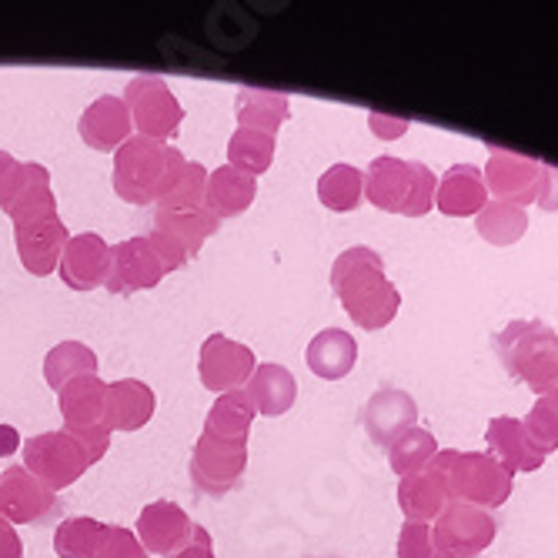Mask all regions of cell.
<instances>
[{"label":"cell","instance_id":"cell-1","mask_svg":"<svg viewBox=\"0 0 558 558\" xmlns=\"http://www.w3.org/2000/svg\"><path fill=\"white\" fill-rule=\"evenodd\" d=\"M331 291L338 294L344 315L362 331L391 325L401 308V294L385 275V258L368 244H354L335 258Z\"/></svg>","mask_w":558,"mask_h":558},{"label":"cell","instance_id":"cell-2","mask_svg":"<svg viewBox=\"0 0 558 558\" xmlns=\"http://www.w3.org/2000/svg\"><path fill=\"white\" fill-rule=\"evenodd\" d=\"M187 161L178 147H165L131 134L114 150V191L128 205H158V201L181 181Z\"/></svg>","mask_w":558,"mask_h":558},{"label":"cell","instance_id":"cell-3","mask_svg":"<svg viewBox=\"0 0 558 558\" xmlns=\"http://www.w3.org/2000/svg\"><path fill=\"white\" fill-rule=\"evenodd\" d=\"M498 362L512 381H522L538 398L558 385V335L545 322H512L492 341Z\"/></svg>","mask_w":558,"mask_h":558},{"label":"cell","instance_id":"cell-4","mask_svg":"<svg viewBox=\"0 0 558 558\" xmlns=\"http://www.w3.org/2000/svg\"><path fill=\"white\" fill-rule=\"evenodd\" d=\"M438 178L422 161H401L381 155L365 171V197L378 211L404 215V218H425L435 208Z\"/></svg>","mask_w":558,"mask_h":558},{"label":"cell","instance_id":"cell-5","mask_svg":"<svg viewBox=\"0 0 558 558\" xmlns=\"http://www.w3.org/2000/svg\"><path fill=\"white\" fill-rule=\"evenodd\" d=\"M432 465L445 475L451 501H465V505H475V509L495 512L512 498L515 475L505 469L498 459H492L488 451L445 448V451L435 454Z\"/></svg>","mask_w":558,"mask_h":558},{"label":"cell","instance_id":"cell-6","mask_svg":"<svg viewBox=\"0 0 558 558\" xmlns=\"http://www.w3.org/2000/svg\"><path fill=\"white\" fill-rule=\"evenodd\" d=\"M221 228V221L208 208H194V211H155V228H150L147 241L155 244L158 258L165 271L184 268L205 241Z\"/></svg>","mask_w":558,"mask_h":558},{"label":"cell","instance_id":"cell-7","mask_svg":"<svg viewBox=\"0 0 558 558\" xmlns=\"http://www.w3.org/2000/svg\"><path fill=\"white\" fill-rule=\"evenodd\" d=\"M124 105L131 111V124L147 141H174L184 121V108L161 77H134L124 87Z\"/></svg>","mask_w":558,"mask_h":558},{"label":"cell","instance_id":"cell-8","mask_svg":"<svg viewBox=\"0 0 558 558\" xmlns=\"http://www.w3.org/2000/svg\"><path fill=\"white\" fill-rule=\"evenodd\" d=\"M24 469L50 492L71 488L90 465L71 432H44L24 441Z\"/></svg>","mask_w":558,"mask_h":558},{"label":"cell","instance_id":"cell-9","mask_svg":"<svg viewBox=\"0 0 558 558\" xmlns=\"http://www.w3.org/2000/svg\"><path fill=\"white\" fill-rule=\"evenodd\" d=\"M495 515L465 501H448V509L432 525L435 545L445 558H478L495 542Z\"/></svg>","mask_w":558,"mask_h":558},{"label":"cell","instance_id":"cell-10","mask_svg":"<svg viewBox=\"0 0 558 558\" xmlns=\"http://www.w3.org/2000/svg\"><path fill=\"white\" fill-rule=\"evenodd\" d=\"M244 469H247V441H221L201 432L187 469L197 492L221 498L244 478Z\"/></svg>","mask_w":558,"mask_h":558},{"label":"cell","instance_id":"cell-11","mask_svg":"<svg viewBox=\"0 0 558 558\" xmlns=\"http://www.w3.org/2000/svg\"><path fill=\"white\" fill-rule=\"evenodd\" d=\"M255 368H258L255 351L241 341H231L228 335H208V341L201 344L197 375H201V385L215 395L244 391Z\"/></svg>","mask_w":558,"mask_h":558},{"label":"cell","instance_id":"cell-12","mask_svg":"<svg viewBox=\"0 0 558 558\" xmlns=\"http://www.w3.org/2000/svg\"><path fill=\"white\" fill-rule=\"evenodd\" d=\"M542 171L545 165L525 155H512L505 147H492L488 165H485V187L495 201H505V205L515 208H529L538 201V184H542Z\"/></svg>","mask_w":558,"mask_h":558},{"label":"cell","instance_id":"cell-13","mask_svg":"<svg viewBox=\"0 0 558 558\" xmlns=\"http://www.w3.org/2000/svg\"><path fill=\"white\" fill-rule=\"evenodd\" d=\"M61 515L58 492L44 488L24 465H14L0 475V519L11 525H40Z\"/></svg>","mask_w":558,"mask_h":558},{"label":"cell","instance_id":"cell-14","mask_svg":"<svg viewBox=\"0 0 558 558\" xmlns=\"http://www.w3.org/2000/svg\"><path fill=\"white\" fill-rule=\"evenodd\" d=\"M0 208L17 225H34L44 218H58V197L50 187V171L44 165H17V171L8 181V191L0 197Z\"/></svg>","mask_w":558,"mask_h":558},{"label":"cell","instance_id":"cell-15","mask_svg":"<svg viewBox=\"0 0 558 558\" xmlns=\"http://www.w3.org/2000/svg\"><path fill=\"white\" fill-rule=\"evenodd\" d=\"M165 265L158 258L155 244L144 238H128L121 244L111 247V271L105 288L111 294H137V291H150L165 281Z\"/></svg>","mask_w":558,"mask_h":558},{"label":"cell","instance_id":"cell-16","mask_svg":"<svg viewBox=\"0 0 558 558\" xmlns=\"http://www.w3.org/2000/svg\"><path fill=\"white\" fill-rule=\"evenodd\" d=\"M71 241V231L61 218H44L34 225H17L14 231V244H17V255L24 271L47 278L61 268V255Z\"/></svg>","mask_w":558,"mask_h":558},{"label":"cell","instance_id":"cell-17","mask_svg":"<svg viewBox=\"0 0 558 558\" xmlns=\"http://www.w3.org/2000/svg\"><path fill=\"white\" fill-rule=\"evenodd\" d=\"M194 522L178 501H150L137 515V542L147 555H165L171 558L191 542Z\"/></svg>","mask_w":558,"mask_h":558},{"label":"cell","instance_id":"cell-18","mask_svg":"<svg viewBox=\"0 0 558 558\" xmlns=\"http://www.w3.org/2000/svg\"><path fill=\"white\" fill-rule=\"evenodd\" d=\"M61 281L71 291H94L105 288L108 271H111V244L100 234H77L68 241L61 255Z\"/></svg>","mask_w":558,"mask_h":558},{"label":"cell","instance_id":"cell-19","mask_svg":"<svg viewBox=\"0 0 558 558\" xmlns=\"http://www.w3.org/2000/svg\"><path fill=\"white\" fill-rule=\"evenodd\" d=\"M365 432L375 445L388 448L398 435L415 428L418 422V404L409 391L401 388H381L368 398L365 412H362Z\"/></svg>","mask_w":558,"mask_h":558},{"label":"cell","instance_id":"cell-20","mask_svg":"<svg viewBox=\"0 0 558 558\" xmlns=\"http://www.w3.org/2000/svg\"><path fill=\"white\" fill-rule=\"evenodd\" d=\"M131 128L134 124L124 97H97L77 121V134L84 137V144L94 150H105V155L131 141Z\"/></svg>","mask_w":558,"mask_h":558},{"label":"cell","instance_id":"cell-21","mask_svg":"<svg viewBox=\"0 0 558 558\" xmlns=\"http://www.w3.org/2000/svg\"><path fill=\"white\" fill-rule=\"evenodd\" d=\"M485 441H488L492 459H498L512 475L515 472H538L545 465V454L535 448V441L529 438V432L519 418H509V415L492 418L485 428Z\"/></svg>","mask_w":558,"mask_h":558},{"label":"cell","instance_id":"cell-22","mask_svg":"<svg viewBox=\"0 0 558 558\" xmlns=\"http://www.w3.org/2000/svg\"><path fill=\"white\" fill-rule=\"evenodd\" d=\"M158 398L144 381L137 378H121L108 385V401H105V428L108 432H137L150 418H155Z\"/></svg>","mask_w":558,"mask_h":558},{"label":"cell","instance_id":"cell-23","mask_svg":"<svg viewBox=\"0 0 558 558\" xmlns=\"http://www.w3.org/2000/svg\"><path fill=\"white\" fill-rule=\"evenodd\" d=\"M485 205H488V187H485L482 168H475V165H454L438 181L435 208L445 218H472Z\"/></svg>","mask_w":558,"mask_h":558},{"label":"cell","instance_id":"cell-24","mask_svg":"<svg viewBox=\"0 0 558 558\" xmlns=\"http://www.w3.org/2000/svg\"><path fill=\"white\" fill-rule=\"evenodd\" d=\"M448 485H445V475L428 465L415 475H404L398 482V509L409 522H435L445 509H448Z\"/></svg>","mask_w":558,"mask_h":558},{"label":"cell","instance_id":"cell-25","mask_svg":"<svg viewBox=\"0 0 558 558\" xmlns=\"http://www.w3.org/2000/svg\"><path fill=\"white\" fill-rule=\"evenodd\" d=\"M304 362H308V368L318 378L338 381V378L351 375V368L359 365V341H354V335L344 328H325L312 338L308 351H304Z\"/></svg>","mask_w":558,"mask_h":558},{"label":"cell","instance_id":"cell-26","mask_svg":"<svg viewBox=\"0 0 558 558\" xmlns=\"http://www.w3.org/2000/svg\"><path fill=\"white\" fill-rule=\"evenodd\" d=\"M105 401H108V385L97 375L77 378L68 388H61L58 404L64 415V432H87L105 425Z\"/></svg>","mask_w":558,"mask_h":558},{"label":"cell","instance_id":"cell-27","mask_svg":"<svg viewBox=\"0 0 558 558\" xmlns=\"http://www.w3.org/2000/svg\"><path fill=\"white\" fill-rule=\"evenodd\" d=\"M258 197V178H247L234 171L231 165H221L218 171H208V187H205V208L225 221L244 215Z\"/></svg>","mask_w":558,"mask_h":558},{"label":"cell","instance_id":"cell-28","mask_svg":"<svg viewBox=\"0 0 558 558\" xmlns=\"http://www.w3.org/2000/svg\"><path fill=\"white\" fill-rule=\"evenodd\" d=\"M288 94L281 90H265V87H238L234 97V114H238V128L247 131H262L278 137L281 124L288 121Z\"/></svg>","mask_w":558,"mask_h":558},{"label":"cell","instance_id":"cell-29","mask_svg":"<svg viewBox=\"0 0 558 558\" xmlns=\"http://www.w3.org/2000/svg\"><path fill=\"white\" fill-rule=\"evenodd\" d=\"M247 398L255 404V412L265 418H281L291 412V404L298 398V381L284 365H258L255 375L247 381Z\"/></svg>","mask_w":558,"mask_h":558},{"label":"cell","instance_id":"cell-30","mask_svg":"<svg viewBox=\"0 0 558 558\" xmlns=\"http://www.w3.org/2000/svg\"><path fill=\"white\" fill-rule=\"evenodd\" d=\"M255 404H251L247 391H228L218 395L211 412L205 418V435L221 438V441H247L251 425H255Z\"/></svg>","mask_w":558,"mask_h":558},{"label":"cell","instance_id":"cell-31","mask_svg":"<svg viewBox=\"0 0 558 558\" xmlns=\"http://www.w3.org/2000/svg\"><path fill=\"white\" fill-rule=\"evenodd\" d=\"M97 368H100V362H97L94 348H87L81 341H61V344H54V348L47 351V359H44V381L54 388V391H61L71 381H77V378L97 375Z\"/></svg>","mask_w":558,"mask_h":558},{"label":"cell","instance_id":"cell-32","mask_svg":"<svg viewBox=\"0 0 558 558\" xmlns=\"http://www.w3.org/2000/svg\"><path fill=\"white\" fill-rule=\"evenodd\" d=\"M362 197H365V171H359L354 165H331L318 178V201L328 211L348 215L362 205Z\"/></svg>","mask_w":558,"mask_h":558},{"label":"cell","instance_id":"cell-33","mask_svg":"<svg viewBox=\"0 0 558 558\" xmlns=\"http://www.w3.org/2000/svg\"><path fill=\"white\" fill-rule=\"evenodd\" d=\"M475 231L482 241H488L495 247H509V244L522 241V234L529 231V215L515 205H505V201H488V205L475 215Z\"/></svg>","mask_w":558,"mask_h":558},{"label":"cell","instance_id":"cell-34","mask_svg":"<svg viewBox=\"0 0 558 558\" xmlns=\"http://www.w3.org/2000/svg\"><path fill=\"white\" fill-rule=\"evenodd\" d=\"M435 454H438V438L428 428L415 425L388 445V465L398 478H404L428 469L435 462Z\"/></svg>","mask_w":558,"mask_h":558},{"label":"cell","instance_id":"cell-35","mask_svg":"<svg viewBox=\"0 0 558 558\" xmlns=\"http://www.w3.org/2000/svg\"><path fill=\"white\" fill-rule=\"evenodd\" d=\"M275 161V137L262 131L238 128L228 141V165L247 178H258L271 168Z\"/></svg>","mask_w":558,"mask_h":558},{"label":"cell","instance_id":"cell-36","mask_svg":"<svg viewBox=\"0 0 558 558\" xmlns=\"http://www.w3.org/2000/svg\"><path fill=\"white\" fill-rule=\"evenodd\" d=\"M105 522L77 515V519H64L54 532V551L58 558H94L100 535H105Z\"/></svg>","mask_w":558,"mask_h":558},{"label":"cell","instance_id":"cell-37","mask_svg":"<svg viewBox=\"0 0 558 558\" xmlns=\"http://www.w3.org/2000/svg\"><path fill=\"white\" fill-rule=\"evenodd\" d=\"M205 187H208V168L187 161L181 181L158 201L155 211H194V208H205Z\"/></svg>","mask_w":558,"mask_h":558},{"label":"cell","instance_id":"cell-38","mask_svg":"<svg viewBox=\"0 0 558 558\" xmlns=\"http://www.w3.org/2000/svg\"><path fill=\"white\" fill-rule=\"evenodd\" d=\"M525 432H529V438L535 441V448L545 454H548L558 448V412L551 409V404L545 401V398H538L535 404H532V412L525 415Z\"/></svg>","mask_w":558,"mask_h":558},{"label":"cell","instance_id":"cell-39","mask_svg":"<svg viewBox=\"0 0 558 558\" xmlns=\"http://www.w3.org/2000/svg\"><path fill=\"white\" fill-rule=\"evenodd\" d=\"M395 555L398 558H445L435 545L432 525H425V522H404L401 525Z\"/></svg>","mask_w":558,"mask_h":558},{"label":"cell","instance_id":"cell-40","mask_svg":"<svg viewBox=\"0 0 558 558\" xmlns=\"http://www.w3.org/2000/svg\"><path fill=\"white\" fill-rule=\"evenodd\" d=\"M94 558H150V555L137 542V532H131L124 525H108L105 535H100Z\"/></svg>","mask_w":558,"mask_h":558},{"label":"cell","instance_id":"cell-41","mask_svg":"<svg viewBox=\"0 0 558 558\" xmlns=\"http://www.w3.org/2000/svg\"><path fill=\"white\" fill-rule=\"evenodd\" d=\"M71 435L77 438L87 465H97L108 454V448H111V432L105 425H100V428H87V432H71Z\"/></svg>","mask_w":558,"mask_h":558},{"label":"cell","instance_id":"cell-42","mask_svg":"<svg viewBox=\"0 0 558 558\" xmlns=\"http://www.w3.org/2000/svg\"><path fill=\"white\" fill-rule=\"evenodd\" d=\"M368 128H372V134H375V137H381V141H398L401 134H409L412 121L372 111V114H368Z\"/></svg>","mask_w":558,"mask_h":558},{"label":"cell","instance_id":"cell-43","mask_svg":"<svg viewBox=\"0 0 558 558\" xmlns=\"http://www.w3.org/2000/svg\"><path fill=\"white\" fill-rule=\"evenodd\" d=\"M171 558H218V555H215V542H211L208 529H201V525L194 522L191 542H187L181 551H174Z\"/></svg>","mask_w":558,"mask_h":558},{"label":"cell","instance_id":"cell-44","mask_svg":"<svg viewBox=\"0 0 558 558\" xmlns=\"http://www.w3.org/2000/svg\"><path fill=\"white\" fill-rule=\"evenodd\" d=\"M535 205L542 211H558V168L545 165L542 171V184H538V201Z\"/></svg>","mask_w":558,"mask_h":558},{"label":"cell","instance_id":"cell-45","mask_svg":"<svg viewBox=\"0 0 558 558\" xmlns=\"http://www.w3.org/2000/svg\"><path fill=\"white\" fill-rule=\"evenodd\" d=\"M0 558H24V542L8 519H0Z\"/></svg>","mask_w":558,"mask_h":558},{"label":"cell","instance_id":"cell-46","mask_svg":"<svg viewBox=\"0 0 558 558\" xmlns=\"http://www.w3.org/2000/svg\"><path fill=\"white\" fill-rule=\"evenodd\" d=\"M17 448H24L21 445V432L14 425H0V459H11Z\"/></svg>","mask_w":558,"mask_h":558},{"label":"cell","instance_id":"cell-47","mask_svg":"<svg viewBox=\"0 0 558 558\" xmlns=\"http://www.w3.org/2000/svg\"><path fill=\"white\" fill-rule=\"evenodd\" d=\"M17 158L14 155H8V150H0V197H4V191H8V181H11V174L17 171Z\"/></svg>","mask_w":558,"mask_h":558},{"label":"cell","instance_id":"cell-48","mask_svg":"<svg viewBox=\"0 0 558 558\" xmlns=\"http://www.w3.org/2000/svg\"><path fill=\"white\" fill-rule=\"evenodd\" d=\"M542 398H545V401H548V404H551V409H555V412H558V385H555V388H548V391H545V395H542Z\"/></svg>","mask_w":558,"mask_h":558}]
</instances>
